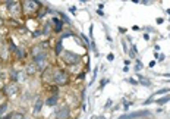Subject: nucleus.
I'll list each match as a JSON object with an SVG mask.
<instances>
[{"label": "nucleus", "mask_w": 170, "mask_h": 119, "mask_svg": "<svg viewBox=\"0 0 170 119\" xmlns=\"http://www.w3.org/2000/svg\"><path fill=\"white\" fill-rule=\"evenodd\" d=\"M97 15H98V16H104V12H103V11H100V9H98V11H97Z\"/></svg>", "instance_id": "32"}, {"label": "nucleus", "mask_w": 170, "mask_h": 119, "mask_svg": "<svg viewBox=\"0 0 170 119\" xmlns=\"http://www.w3.org/2000/svg\"><path fill=\"white\" fill-rule=\"evenodd\" d=\"M148 66H149V68H154V66H155V60H151Z\"/></svg>", "instance_id": "33"}, {"label": "nucleus", "mask_w": 170, "mask_h": 119, "mask_svg": "<svg viewBox=\"0 0 170 119\" xmlns=\"http://www.w3.org/2000/svg\"><path fill=\"white\" fill-rule=\"evenodd\" d=\"M52 24H53V33L62 34V33L65 31V24L60 21V18L53 16V18H52Z\"/></svg>", "instance_id": "9"}, {"label": "nucleus", "mask_w": 170, "mask_h": 119, "mask_svg": "<svg viewBox=\"0 0 170 119\" xmlns=\"http://www.w3.org/2000/svg\"><path fill=\"white\" fill-rule=\"evenodd\" d=\"M144 40H147V41H148V40H149V35H148V34H144Z\"/></svg>", "instance_id": "38"}, {"label": "nucleus", "mask_w": 170, "mask_h": 119, "mask_svg": "<svg viewBox=\"0 0 170 119\" xmlns=\"http://www.w3.org/2000/svg\"><path fill=\"white\" fill-rule=\"evenodd\" d=\"M25 74L28 75V76H34L37 72H38V68H37V65L34 63V62H29V63H26L25 65Z\"/></svg>", "instance_id": "12"}, {"label": "nucleus", "mask_w": 170, "mask_h": 119, "mask_svg": "<svg viewBox=\"0 0 170 119\" xmlns=\"http://www.w3.org/2000/svg\"><path fill=\"white\" fill-rule=\"evenodd\" d=\"M132 62L131 60H129V59H126V60H125V66H129V65H131Z\"/></svg>", "instance_id": "34"}, {"label": "nucleus", "mask_w": 170, "mask_h": 119, "mask_svg": "<svg viewBox=\"0 0 170 119\" xmlns=\"http://www.w3.org/2000/svg\"><path fill=\"white\" fill-rule=\"evenodd\" d=\"M69 12L75 15V12H76V7H75V6H71V7H69Z\"/></svg>", "instance_id": "31"}, {"label": "nucleus", "mask_w": 170, "mask_h": 119, "mask_svg": "<svg viewBox=\"0 0 170 119\" xmlns=\"http://www.w3.org/2000/svg\"><path fill=\"white\" fill-rule=\"evenodd\" d=\"M113 59H114V55H113V53H108V55H107V60H108V62H113Z\"/></svg>", "instance_id": "29"}, {"label": "nucleus", "mask_w": 170, "mask_h": 119, "mask_svg": "<svg viewBox=\"0 0 170 119\" xmlns=\"http://www.w3.org/2000/svg\"><path fill=\"white\" fill-rule=\"evenodd\" d=\"M59 16H60V21H62L63 24L71 25V19H69V18L66 16V13H63V12H59Z\"/></svg>", "instance_id": "19"}, {"label": "nucleus", "mask_w": 170, "mask_h": 119, "mask_svg": "<svg viewBox=\"0 0 170 119\" xmlns=\"http://www.w3.org/2000/svg\"><path fill=\"white\" fill-rule=\"evenodd\" d=\"M71 35H73V31H71V29H69V31H63V33L60 34V37H59V40H62V41H63L65 38L71 37Z\"/></svg>", "instance_id": "20"}, {"label": "nucleus", "mask_w": 170, "mask_h": 119, "mask_svg": "<svg viewBox=\"0 0 170 119\" xmlns=\"http://www.w3.org/2000/svg\"><path fill=\"white\" fill-rule=\"evenodd\" d=\"M154 57H155V59H158V57H160V55H158L157 52H154Z\"/></svg>", "instance_id": "40"}, {"label": "nucleus", "mask_w": 170, "mask_h": 119, "mask_svg": "<svg viewBox=\"0 0 170 119\" xmlns=\"http://www.w3.org/2000/svg\"><path fill=\"white\" fill-rule=\"evenodd\" d=\"M154 50H157V52L160 50V46H158V44H155V46H154Z\"/></svg>", "instance_id": "39"}, {"label": "nucleus", "mask_w": 170, "mask_h": 119, "mask_svg": "<svg viewBox=\"0 0 170 119\" xmlns=\"http://www.w3.org/2000/svg\"><path fill=\"white\" fill-rule=\"evenodd\" d=\"M138 78H139V84H142V85H145V87H151V82H149V79L144 78L142 75H139V74H138Z\"/></svg>", "instance_id": "18"}, {"label": "nucleus", "mask_w": 170, "mask_h": 119, "mask_svg": "<svg viewBox=\"0 0 170 119\" xmlns=\"http://www.w3.org/2000/svg\"><path fill=\"white\" fill-rule=\"evenodd\" d=\"M7 110H9V103H7V102L0 103V116L7 115Z\"/></svg>", "instance_id": "17"}, {"label": "nucleus", "mask_w": 170, "mask_h": 119, "mask_svg": "<svg viewBox=\"0 0 170 119\" xmlns=\"http://www.w3.org/2000/svg\"><path fill=\"white\" fill-rule=\"evenodd\" d=\"M163 22H164L163 18H158V19H157V24H163Z\"/></svg>", "instance_id": "35"}, {"label": "nucleus", "mask_w": 170, "mask_h": 119, "mask_svg": "<svg viewBox=\"0 0 170 119\" xmlns=\"http://www.w3.org/2000/svg\"><path fill=\"white\" fill-rule=\"evenodd\" d=\"M2 87H3V85H0V90H2Z\"/></svg>", "instance_id": "42"}, {"label": "nucleus", "mask_w": 170, "mask_h": 119, "mask_svg": "<svg viewBox=\"0 0 170 119\" xmlns=\"http://www.w3.org/2000/svg\"><path fill=\"white\" fill-rule=\"evenodd\" d=\"M141 68H142V63L139 62V60H136V65H135V72H139V71H141Z\"/></svg>", "instance_id": "25"}, {"label": "nucleus", "mask_w": 170, "mask_h": 119, "mask_svg": "<svg viewBox=\"0 0 170 119\" xmlns=\"http://www.w3.org/2000/svg\"><path fill=\"white\" fill-rule=\"evenodd\" d=\"M119 33H122V34H125V33H126V28H119Z\"/></svg>", "instance_id": "36"}, {"label": "nucleus", "mask_w": 170, "mask_h": 119, "mask_svg": "<svg viewBox=\"0 0 170 119\" xmlns=\"http://www.w3.org/2000/svg\"><path fill=\"white\" fill-rule=\"evenodd\" d=\"M3 24H5V21H3L2 18H0V25H3Z\"/></svg>", "instance_id": "41"}, {"label": "nucleus", "mask_w": 170, "mask_h": 119, "mask_svg": "<svg viewBox=\"0 0 170 119\" xmlns=\"http://www.w3.org/2000/svg\"><path fill=\"white\" fill-rule=\"evenodd\" d=\"M112 104H113V102H112V100H107V102H106L104 109H110V107H112Z\"/></svg>", "instance_id": "30"}, {"label": "nucleus", "mask_w": 170, "mask_h": 119, "mask_svg": "<svg viewBox=\"0 0 170 119\" xmlns=\"http://www.w3.org/2000/svg\"><path fill=\"white\" fill-rule=\"evenodd\" d=\"M148 110H138V112H132V113H126V115H122L119 116V119H138V118H145V116H149Z\"/></svg>", "instance_id": "8"}, {"label": "nucleus", "mask_w": 170, "mask_h": 119, "mask_svg": "<svg viewBox=\"0 0 170 119\" xmlns=\"http://www.w3.org/2000/svg\"><path fill=\"white\" fill-rule=\"evenodd\" d=\"M164 93H169V90H167V88H163V90H158V91H155L154 93V96H158V94H164ZM153 96V97H154Z\"/></svg>", "instance_id": "26"}, {"label": "nucleus", "mask_w": 170, "mask_h": 119, "mask_svg": "<svg viewBox=\"0 0 170 119\" xmlns=\"http://www.w3.org/2000/svg\"><path fill=\"white\" fill-rule=\"evenodd\" d=\"M167 102H170V96H164V97H161V98H158V100H155L157 104H164V103H167Z\"/></svg>", "instance_id": "22"}, {"label": "nucleus", "mask_w": 170, "mask_h": 119, "mask_svg": "<svg viewBox=\"0 0 170 119\" xmlns=\"http://www.w3.org/2000/svg\"><path fill=\"white\" fill-rule=\"evenodd\" d=\"M41 74H43L41 75V81L44 84H53V75H54V68L53 66H48Z\"/></svg>", "instance_id": "7"}, {"label": "nucleus", "mask_w": 170, "mask_h": 119, "mask_svg": "<svg viewBox=\"0 0 170 119\" xmlns=\"http://www.w3.org/2000/svg\"><path fill=\"white\" fill-rule=\"evenodd\" d=\"M103 7H104L103 3H98V9H100V11H103Z\"/></svg>", "instance_id": "37"}, {"label": "nucleus", "mask_w": 170, "mask_h": 119, "mask_svg": "<svg viewBox=\"0 0 170 119\" xmlns=\"http://www.w3.org/2000/svg\"><path fill=\"white\" fill-rule=\"evenodd\" d=\"M26 56H28V52H26V49H24V47H16V50L13 52V57L16 59V60H19V62H24L26 59Z\"/></svg>", "instance_id": "10"}, {"label": "nucleus", "mask_w": 170, "mask_h": 119, "mask_svg": "<svg viewBox=\"0 0 170 119\" xmlns=\"http://www.w3.org/2000/svg\"><path fill=\"white\" fill-rule=\"evenodd\" d=\"M122 103H123V109H125V110H128V109H129V106H132V104H134L132 102H126L125 98L122 100Z\"/></svg>", "instance_id": "24"}, {"label": "nucleus", "mask_w": 170, "mask_h": 119, "mask_svg": "<svg viewBox=\"0 0 170 119\" xmlns=\"http://www.w3.org/2000/svg\"><path fill=\"white\" fill-rule=\"evenodd\" d=\"M128 82H129V84H132V85H138V84H139L136 79H134V78H129V79H128Z\"/></svg>", "instance_id": "28"}, {"label": "nucleus", "mask_w": 170, "mask_h": 119, "mask_svg": "<svg viewBox=\"0 0 170 119\" xmlns=\"http://www.w3.org/2000/svg\"><path fill=\"white\" fill-rule=\"evenodd\" d=\"M60 59L66 63V65H69V66H76V65H79L81 63V56L79 55H76V53H73V52H63L62 55H60Z\"/></svg>", "instance_id": "4"}, {"label": "nucleus", "mask_w": 170, "mask_h": 119, "mask_svg": "<svg viewBox=\"0 0 170 119\" xmlns=\"http://www.w3.org/2000/svg\"><path fill=\"white\" fill-rule=\"evenodd\" d=\"M81 38L84 40V43H85V49H88V47H89V44H91V40H89L85 34H81Z\"/></svg>", "instance_id": "23"}, {"label": "nucleus", "mask_w": 170, "mask_h": 119, "mask_svg": "<svg viewBox=\"0 0 170 119\" xmlns=\"http://www.w3.org/2000/svg\"><path fill=\"white\" fill-rule=\"evenodd\" d=\"M26 116L22 112H12V119H25Z\"/></svg>", "instance_id": "21"}, {"label": "nucleus", "mask_w": 170, "mask_h": 119, "mask_svg": "<svg viewBox=\"0 0 170 119\" xmlns=\"http://www.w3.org/2000/svg\"><path fill=\"white\" fill-rule=\"evenodd\" d=\"M52 33H53V24H52V21H47V22L43 25V28H41V34H43L44 37H48Z\"/></svg>", "instance_id": "14"}, {"label": "nucleus", "mask_w": 170, "mask_h": 119, "mask_svg": "<svg viewBox=\"0 0 170 119\" xmlns=\"http://www.w3.org/2000/svg\"><path fill=\"white\" fill-rule=\"evenodd\" d=\"M54 116H56V119H69L71 118V107L67 104L59 106L54 110Z\"/></svg>", "instance_id": "6"}, {"label": "nucleus", "mask_w": 170, "mask_h": 119, "mask_svg": "<svg viewBox=\"0 0 170 119\" xmlns=\"http://www.w3.org/2000/svg\"><path fill=\"white\" fill-rule=\"evenodd\" d=\"M9 79H11L12 82H18L19 84V71H18V69L11 68V71H9Z\"/></svg>", "instance_id": "15"}, {"label": "nucleus", "mask_w": 170, "mask_h": 119, "mask_svg": "<svg viewBox=\"0 0 170 119\" xmlns=\"http://www.w3.org/2000/svg\"><path fill=\"white\" fill-rule=\"evenodd\" d=\"M71 81V76H69L67 71L62 68H56L54 69V75H53V84L57 85V87H65L69 84Z\"/></svg>", "instance_id": "2"}, {"label": "nucleus", "mask_w": 170, "mask_h": 119, "mask_svg": "<svg viewBox=\"0 0 170 119\" xmlns=\"http://www.w3.org/2000/svg\"><path fill=\"white\" fill-rule=\"evenodd\" d=\"M41 7H43L41 2L25 0V2H22V13L26 16H34V15H38V12L41 11Z\"/></svg>", "instance_id": "1"}, {"label": "nucleus", "mask_w": 170, "mask_h": 119, "mask_svg": "<svg viewBox=\"0 0 170 119\" xmlns=\"http://www.w3.org/2000/svg\"><path fill=\"white\" fill-rule=\"evenodd\" d=\"M107 82H108V79H107V78H103V79H101V82H100V88H104Z\"/></svg>", "instance_id": "27"}, {"label": "nucleus", "mask_w": 170, "mask_h": 119, "mask_svg": "<svg viewBox=\"0 0 170 119\" xmlns=\"http://www.w3.org/2000/svg\"><path fill=\"white\" fill-rule=\"evenodd\" d=\"M59 98H60V96H59V94H50L44 100V104L48 106V107H54V106L59 104Z\"/></svg>", "instance_id": "11"}, {"label": "nucleus", "mask_w": 170, "mask_h": 119, "mask_svg": "<svg viewBox=\"0 0 170 119\" xmlns=\"http://www.w3.org/2000/svg\"><path fill=\"white\" fill-rule=\"evenodd\" d=\"M62 53H63V41L57 38V41H56V44H54V55L60 57Z\"/></svg>", "instance_id": "16"}, {"label": "nucleus", "mask_w": 170, "mask_h": 119, "mask_svg": "<svg viewBox=\"0 0 170 119\" xmlns=\"http://www.w3.org/2000/svg\"><path fill=\"white\" fill-rule=\"evenodd\" d=\"M19 91H21V87H19L18 82L9 81V82H6V84L2 87V93H3V96L7 97V98H12V97L18 96Z\"/></svg>", "instance_id": "3"}, {"label": "nucleus", "mask_w": 170, "mask_h": 119, "mask_svg": "<svg viewBox=\"0 0 170 119\" xmlns=\"http://www.w3.org/2000/svg\"><path fill=\"white\" fill-rule=\"evenodd\" d=\"M3 5L7 7V11H9V13H11L12 18H18V16L22 15V3L9 0V2H5Z\"/></svg>", "instance_id": "5"}, {"label": "nucleus", "mask_w": 170, "mask_h": 119, "mask_svg": "<svg viewBox=\"0 0 170 119\" xmlns=\"http://www.w3.org/2000/svg\"><path fill=\"white\" fill-rule=\"evenodd\" d=\"M43 106H44V100L41 97H38L37 100H35V103H34V109H32V115L34 116H37V115H40V112H41V109H43Z\"/></svg>", "instance_id": "13"}]
</instances>
